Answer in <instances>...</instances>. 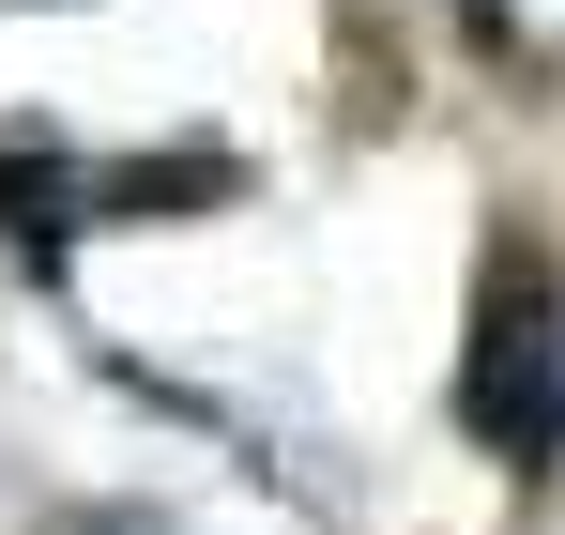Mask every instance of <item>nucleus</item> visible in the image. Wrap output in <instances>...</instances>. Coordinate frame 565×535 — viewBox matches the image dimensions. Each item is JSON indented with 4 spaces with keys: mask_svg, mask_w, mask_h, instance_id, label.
<instances>
[{
    "mask_svg": "<svg viewBox=\"0 0 565 535\" xmlns=\"http://www.w3.org/2000/svg\"><path fill=\"white\" fill-rule=\"evenodd\" d=\"M214 199H245V154H230V138L122 154V169H93V230H184V214H214Z\"/></svg>",
    "mask_w": 565,
    "mask_h": 535,
    "instance_id": "obj_2",
    "label": "nucleus"
},
{
    "mask_svg": "<svg viewBox=\"0 0 565 535\" xmlns=\"http://www.w3.org/2000/svg\"><path fill=\"white\" fill-rule=\"evenodd\" d=\"M93 230V169H62L46 138H0V245L31 275H62V245Z\"/></svg>",
    "mask_w": 565,
    "mask_h": 535,
    "instance_id": "obj_3",
    "label": "nucleus"
},
{
    "mask_svg": "<svg viewBox=\"0 0 565 535\" xmlns=\"http://www.w3.org/2000/svg\"><path fill=\"white\" fill-rule=\"evenodd\" d=\"M93 535H153V521H93Z\"/></svg>",
    "mask_w": 565,
    "mask_h": 535,
    "instance_id": "obj_5",
    "label": "nucleus"
},
{
    "mask_svg": "<svg viewBox=\"0 0 565 535\" xmlns=\"http://www.w3.org/2000/svg\"><path fill=\"white\" fill-rule=\"evenodd\" d=\"M459 429L489 459H565V291L535 261H489L473 291V337H459Z\"/></svg>",
    "mask_w": 565,
    "mask_h": 535,
    "instance_id": "obj_1",
    "label": "nucleus"
},
{
    "mask_svg": "<svg viewBox=\"0 0 565 535\" xmlns=\"http://www.w3.org/2000/svg\"><path fill=\"white\" fill-rule=\"evenodd\" d=\"M459 15H473V31H504V0H459Z\"/></svg>",
    "mask_w": 565,
    "mask_h": 535,
    "instance_id": "obj_4",
    "label": "nucleus"
}]
</instances>
